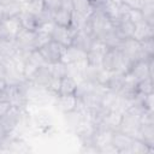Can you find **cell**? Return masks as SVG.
<instances>
[{
    "instance_id": "31",
    "label": "cell",
    "mask_w": 154,
    "mask_h": 154,
    "mask_svg": "<svg viewBox=\"0 0 154 154\" xmlns=\"http://www.w3.org/2000/svg\"><path fill=\"white\" fill-rule=\"evenodd\" d=\"M42 1H43L46 10H48L51 12H54L63 5V0H42Z\"/></svg>"
},
{
    "instance_id": "15",
    "label": "cell",
    "mask_w": 154,
    "mask_h": 154,
    "mask_svg": "<svg viewBox=\"0 0 154 154\" xmlns=\"http://www.w3.org/2000/svg\"><path fill=\"white\" fill-rule=\"evenodd\" d=\"M134 137L119 131V130H116L113 131V136H112V146L118 150V153H125L126 149L129 148L130 143L132 142Z\"/></svg>"
},
{
    "instance_id": "7",
    "label": "cell",
    "mask_w": 154,
    "mask_h": 154,
    "mask_svg": "<svg viewBox=\"0 0 154 154\" xmlns=\"http://www.w3.org/2000/svg\"><path fill=\"white\" fill-rule=\"evenodd\" d=\"M14 42L19 51L31 52L35 49V31H30L26 29H20L18 35L14 38Z\"/></svg>"
},
{
    "instance_id": "22",
    "label": "cell",
    "mask_w": 154,
    "mask_h": 154,
    "mask_svg": "<svg viewBox=\"0 0 154 154\" xmlns=\"http://www.w3.org/2000/svg\"><path fill=\"white\" fill-rule=\"evenodd\" d=\"M48 70L52 75V77L54 78H63L64 76L67 75V65L59 61V63H54V64H49L48 65Z\"/></svg>"
},
{
    "instance_id": "8",
    "label": "cell",
    "mask_w": 154,
    "mask_h": 154,
    "mask_svg": "<svg viewBox=\"0 0 154 154\" xmlns=\"http://www.w3.org/2000/svg\"><path fill=\"white\" fill-rule=\"evenodd\" d=\"M140 125L141 124H140V119L138 118L124 113L118 130L124 132V134H126V135H129V136H131V137H134V138H136L138 129H140Z\"/></svg>"
},
{
    "instance_id": "26",
    "label": "cell",
    "mask_w": 154,
    "mask_h": 154,
    "mask_svg": "<svg viewBox=\"0 0 154 154\" xmlns=\"http://www.w3.org/2000/svg\"><path fill=\"white\" fill-rule=\"evenodd\" d=\"M37 70H38V67L26 59V61L24 63V66H23V77H24V79L26 82H31L32 78L35 77Z\"/></svg>"
},
{
    "instance_id": "6",
    "label": "cell",
    "mask_w": 154,
    "mask_h": 154,
    "mask_svg": "<svg viewBox=\"0 0 154 154\" xmlns=\"http://www.w3.org/2000/svg\"><path fill=\"white\" fill-rule=\"evenodd\" d=\"M112 136H113V130L106 129L103 126H95V130H94V132L91 135V138H90V143L99 152L100 148L111 144Z\"/></svg>"
},
{
    "instance_id": "25",
    "label": "cell",
    "mask_w": 154,
    "mask_h": 154,
    "mask_svg": "<svg viewBox=\"0 0 154 154\" xmlns=\"http://www.w3.org/2000/svg\"><path fill=\"white\" fill-rule=\"evenodd\" d=\"M28 60H29L30 63H32L34 65H36L38 69H40V67H46V66H48L47 61L45 60V58L42 57V54L40 53L38 49L31 51V52L29 53V55H28Z\"/></svg>"
},
{
    "instance_id": "14",
    "label": "cell",
    "mask_w": 154,
    "mask_h": 154,
    "mask_svg": "<svg viewBox=\"0 0 154 154\" xmlns=\"http://www.w3.org/2000/svg\"><path fill=\"white\" fill-rule=\"evenodd\" d=\"M122 118H123V114L117 112V111H108L105 113V116L102 117L101 122L96 125V126H103L106 129H109V130H118L119 128V124L122 122Z\"/></svg>"
},
{
    "instance_id": "11",
    "label": "cell",
    "mask_w": 154,
    "mask_h": 154,
    "mask_svg": "<svg viewBox=\"0 0 154 154\" xmlns=\"http://www.w3.org/2000/svg\"><path fill=\"white\" fill-rule=\"evenodd\" d=\"M84 59H87V52L71 45L69 47H65L63 57H61V63L69 65V64H75V63L82 61Z\"/></svg>"
},
{
    "instance_id": "3",
    "label": "cell",
    "mask_w": 154,
    "mask_h": 154,
    "mask_svg": "<svg viewBox=\"0 0 154 154\" xmlns=\"http://www.w3.org/2000/svg\"><path fill=\"white\" fill-rule=\"evenodd\" d=\"M64 49H65V47H63L58 42L51 40L47 45H45L38 51L42 54V57L45 58V60L47 61V64L49 65V64H54V63L61 61V57H63Z\"/></svg>"
},
{
    "instance_id": "4",
    "label": "cell",
    "mask_w": 154,
    "mask_h": 154,
    "mask_svg": "<svg viewBox=\"0 0 154 154\" xmlns=\"http://www.w3.org/2000/svg\"><path fill=\"white\" fill-rule=\"evenodd\" d=\"M76 30L72 29L71 26H61V25H54L53 31H52V40L61 45L63 47H69L72 45L73 37H75Z\"/></svg>"
},
{
    "instance_id": "12",
    "label": "cell",
    "mask_w": 154,
    "mask_h": 154,
    "mask_svg": "<svg viewBox=\"0 0 154 154\" xmlns=\"http://www.w3.org/2000/svg\"><path fill=\"white\" fill-rule=\"evenodd\" d=\"M19 17V20H20V24H22V28L23 29H26V30H30V31H36L40 26V24L42 23L40 17L25 11L24 8L20 11V13L18 14Z\"/></svg>"
},
{
    "instance_id": "18",
    "label": "cell",
    "mask_w": 154,
    "mask_h": 154,
    "mask_svg": "<svg viewBox=\"0 0 154 154\" xmlns=\"http://www.w3.org/2000/svg\"><path fill=\"white\" fill-rule=\"evenodd\" d=\"M71 5H72V11L85 17L89 18L91 16V13L94 12V6L91 5L90 0H71Z\"/></svg>"
},
{
    "instance_id": "24",
    "label": "cell",
    "mask_w": 154,
    "mask_h": 154,
    "mask_svg": "<svg viewBox=\"0 0 154 154\" xmlns=\"http://www.w3.org/2000/svg\"><path fill=\"white\" fill-rule=\"evenodd\" d=\"M136 91L138 94H142V95H147V94L153 93V78L147 77V78L140 81L136 85Z\"/></svg>"
},
{
    "instance_id": "36",
    "label": "cell",
    "mask_w": 154,
    "mask_h": 154,
    "mask_svg": "<svg viewBox=\"0 0 154 154\" xmlns=\"http://www.w3.org/2000/svg\"><path fill=\"white\" fill-rule=\"evenodd\" d=\"M103 1L105 0H90V2H91V5L96 8V7H100L102 4H103Z\"/></svg>"
},
{
    "instance_id": "21",
    "label": "cell",
    "mask_w": 154,
    "mask_h": 154,
    "mask_svg": "<svg viewBox=\"0 0 154 154\" xmlns=\"http://www.w3.org/2000/svg\"><path fill=\"white\" fill-rule=\"evenodd\" d=\"M23 8L37 17H40L43 13V11L46 10L42 0H31L30 2H26L25 5H23Z\"/></svg>"
},
{
    "instance_id": "9",
    "label": "cell",
    "mask_w": 154,
    "mask_h": 154,
    "mask_svg": "<svg viewBox=\"0 0 154 154\" xmlns=\"http://www.w3.org/2000/svg\"><path fill=\"white\" fill-rule=\"evenodd\" d=\"M131 37L138 42L154 37V24H150L144 19L134 24V31Z\"/></svg>"
},
{
    "instance_id": "32",
    "label": "cell",
    "mask_w": 154,
    "mask_h": 154,
    "mask_svg": "<svg viewBox=\"0 0 154 154\" xmlns=\"http://www.w3.org/2000/svg\"><path fill=\"white\" fill-rule=\"evenodd\" d=\"M124 5H126L129 8L134 10H141L144 5V0H122Z\"/></svg>"
},
{
    "instance_id": "2",
    "label": "cell",
    "mask_w": 154,
    "mask_h": 154,
    "mask_svg": "<svg viewBox=\"0 0 154 154\" xmlns=\"http://www.w3.org/2000/svg\"><path fill=\"white\" fill-rule=\"evenodd\" d=\"M22 29V24L19 17H8L2 18L0 22V38H8L14 40L18 32Z\"/></svg>"
},
{
    "instance_id": "27",
    "label": "cell",
    "mask_w": 154,
    "mask_h": 154,
    "mask_svg": "<svg viewBox=\"0 0 154 154\" xmlns=\"http://www.w3.org/2000/svg\"><path fill=\"white\" fill-rule=\"evenodd\" d=\"M143 14V19L150 24H154V2H144L143 7L141 8Z\"/></svg>"
},
{
    "instance_id": "5",
    "label": "cell",
    "mask_w": 154,
    "mask_h": 154,
    "mask_svg": "<svg viewBox=\"0 0 154 154\" xmlns=\"http://www.w3.org/2000/svg\"><path fill=\"white\" fill-rule=\"evenodd\" d=\"M119 49L131 63L140 60V59H143L142 53H141V43L138 41L134 40L132 37L124 38L119 46Z\"/></svg>"
},
{
    "instance_id": "23",
    "label": "cell",
    "mask_w": 154,
    "mask_h": 154,
    "mask_svg": "<svg viewBox=\"0 0 154 154\" xmlns=\"http://www.w3.org/2000/svg\"><path fill=\"white\" fill-rule=\"evenodd\" d=\"M141 43V53L143 59H149L154 58V37L143 40L140 42Z\"/></svg>"
},
{
    "instance_id": "1",
    "label": "cell",
    "mask_w": 154,
    "mask_h": 154,
    "mask_svg": "<svg viewBox=\"0 0 154 154\" xmlns=\"http://www.w3.org/2000/svg\"><path fill=\"white\" fill-rule=\"evenodd\" d=\"M153 65H154L153 58L140 59V60H136L131 64L130 70L128 72H130L137 82H140V81H142L147 77L153 78Z\"/></svg>"
},
{
    "instance_id": "33",
    "label": "cell",
    "mask_w": 154,
    "mask_h": 154,
    "mask_svg": "<svg viewBox=\"0 0 154 154\" xmlns=\"http://www.w3.org/2000/svg\"><path fill=\"white\" fill-rule=\"evenodd\" d=\"M12 108V105L7 100H0V119L8 113V111Z\"/></svg>"
},
{
    "instance_id": "10",
    "label": "cell",
    "mask_w": 154,
    "mask_h": 154,
    "mask_svg": "<svg viewBox=\"0 0 154 154\" xmlns=\"http://www.w3.org/2000/svg\"><path fill=\"white\" fill-rule=\"evenodd\" d=\"M77 105H78V97L75 94L55 96V106L64 114L75 111L77 108Z\"/></svg>"
},
{
    "instance_id": "35",
    "label": "cell",
    "mask_w": 154,
    "mask_h": 154,
    "mask_svg": "<svg viewBox=\"0 0 154 154\" xmlns=\"http://www.w3.org/2000/svg\"><path fill=\"white\" fill-rule=\"evenodd\" d=\"M7 87V83L5 81V77H0V93Z\"/></svg>"
},
{
    "instance_id": "13",
    "label": "cell",
    "mask_w": 154,
    "mask_h": 154,
    "mask_svg": "<svg viewBox=\"0 0 154 154\" xmlns=\"http://www.w3.org/2000/svg\"><path fill=\"white\" fill-rule=\"evenodd\" d=\"M94 36L88 32V31H84V30H77L76 34H75V37H73V41H72V46L84 51L88 53V51L90 49V46L94 41Z\"/></svg>"
},
{
    "instance_id": "29",
    "label": "cell",
    "mask_w": 154,
    "mask_h": 154,
    "mask_svg": "<svg viewBox=\"0 0 154 154\" xmlns=\"http://www.w3.org/2000/svg\"><path fill=\"white\" fill-rule=\"evenodd\" d=\"M153 99H154L153 93L147 94V95H143L141 103H142V106H143L144 109H147V111H154V102H153Z\"/></svg>"
},
{
    "instance_id": "28",
    "label": "cell",
    "mask_w": 154,
    "mask_h": 154,
    "mask_svg": "<svg viewBox=\"0 0 154 154\" xmlns=\"http://www.w3.org/2000/svg\"><path fill=\"white\" fill-rule=\"evenodd\" d=\"M52 40L51 34L42 32V31H35V49L42 48L45 45H47Z\"/></svg>"
},
{
    "instance_id": "16",
    "label": "cell",
    "mask_w": 154,
    "mask_h": 154,
    "mask_svg": "<svg viewBox=\"0 0 154 154\" xmlns=\"http://www.w3.org/2000/svg\"><path fill=\"white\" fill-rule=\"evenodd\" d=\"M17 52H18V47L14 40L0 38V60L1 61L12 59Z\"/></svg>"
},
{
    "instance_id": "20",
    "label": "cell",
    "mask_w": 154,
    "mask_h": 154,
    "mask_svg": "<svg viewBox=\"0 0 154 154\" xmlns=\"http://www.w3.org/2000/svg\"><path fill=\"white\" fill-rule=\"evenodd\" d=\"M152 152H154V148L149 147L148 144H146L143 141H141L138 138H134L125 153H129V154H148V153H152Z\"/></svg>"
},
{
    "instance_id": "30",
    "label": "cell",
    "mask_w": 154,
    "mask_h": 154,
    "mask_svg": "<svg viewBox=\"0 0 154 154\" xmlns=\"http://www.w3.org/2000/svg\"><path fill=\"white\" fill-rule=\"evenodd\" d=\"M154 111L144 109L140 116V124H154Z\"/></svg>"
},
{
    "instance_id": "34",
    "label": "cell",
    "mask_w": 154,
    "mask_h": 154,
    "mask_svg": "<svg viewBox=\"0 0 154 154\" xmlns=\"http://www.w3.org/2000/svg\"><path fill=\"white\" fill-rule=\"evenodd\" d=\"M8 135V132H7V130L5 129V126L2 125V123L0 122V142L6 137Z\"/></svg>"
},
{
    "instance_id": "19",
    "label": "cell",
    "mask_w": 154,
    "mask_h": 154,
    "mask_svg": "<svg viewBox=\"0 0 154 154\" xmlns=\"http://www.w3.org/2000/svg\"><path fill=\"white\" fill-rule=\"evenodd\" d=\"M77 89V82L70 77V76H64L60 78V87H59V93L58 95H70L75 94Z\"/></svg>"
},
{
    "instance_id": "17",
    "label": "cell",
    "mask_w": 154,
    "mask_h": 154,
    "mask_svg": "<svg viewBox=\"0 0 154 154\" xmlns=\"http://www.w3.org/2000/svg\"><path fill=\"white\" fill-rule=\"evenodd\" d=\"M136 138L154 148V124H141Z\"/></svg>"
},
{
    "instance_id": "37",
    "label": "cell",
    "mask_w": 154,
    "mask_h": 154,
    "mask_svg": "<svg viewBox=\"0 0 154 154\" xmlns=\"http://www.w3.org/2000/svg\"><path fill=\"white\" fill-rule=\"evenodd\" d=\"M0 77H5V66L0 60Z\"/></svg>"
}]
</instances>
